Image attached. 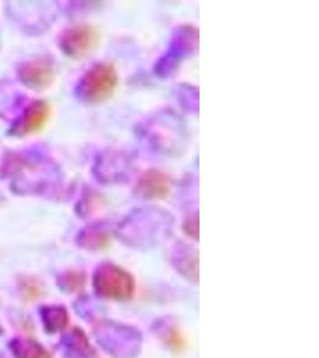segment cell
Returning <instances> with one entry per match:
<instances>
[{
    "mask_svg": "<svg viewBox=\"0 0 319 358\" xmlns=\"http://www.w3.org/2000/svg\"><path fill=\"white\" fill-rule=\"evenodd\" d=\"M119 86V74L111 62L91 66L76 85V97L86 104H101L111 99Z\"/></svg>",
    "mask_w": 319,
    "mask_h": 358,
    "instance_id": "1",
    "label": "cell"
},
{
    "mask_svg": "<svg viewBox=\"0 0 319 358\" xmlns=\"http://www.w3.org/2000/svg\"><path fill=\"white\" fill-rule=\"evenodd\" d=\"M101 45V31L87 23L72 25L59 37V48L66 57L79 60L89 57Z\"/></svg>",
    "mask_w": 319,
    "mask_h": 358,
    "instance_id": "2",
    "label": "cell"
},
{
    "mask_svg": "<svg viewBox=\"0 0 319 358\" xmlns=\"http://www.w3.org/2000/svg\"><path fill=\"white\" fill-rule=\"evenodd\" d=\"M94 288L106 299L127 300L134 293V280L131 273L118 265H101L94 276Z\"/></svg>",
    "mask_w": 319,
    "mask_h": 358,
    "instance_id": "3",
    "label": "cell"
},
{
    "mask_svg": "<svg viewBox=\"0 0 319 358\" xmlns=\"http://www.w3.org/2000/svg\"><path fill=\"white\" fill-rule=\"evenodd\" d=\"M199 31L192 25H182L172 35L168 52L156 64V73L168 77L176 71L180 62L197 49Z\"/></svg>",
    "mask_w": 319,
    "mask_h": 358,
    "instance_id": "4",
    "label": "cell"
},
{
    "mask_svg": "<svg viewBox=\"0 0 319 358\" xmlns=\"http://www.w3.org/2000/svg\"><path fill=\"white\" fill-rule=\"evenodd\" d=\"M143 131L153 146L165 152L177 148L185 138V128L180 126V118L169 114L148 120Z\"/></svg>",
    "mask_w": 319,
    "mask_h": 358,
    "instance_id": "5",
    "label": "cell"
},
{
    "mask_svg": "<svg viewBox=\"0 0 319 358\" xmlns=\"http://www.w3.org/2000/svg\"><path fill=\"white\" fill-rule=\"evenodd\" d=\"M17 78L27 89L45 91L57 80V69L50 57H37L22 62L17 69Z\"/></svg>",
    "mask_w": 319,
    "mask_h": 358,
    "instance_id": "6",
    "label": "cell"
},
{
    "mask_svg": "<svg viewBox=\"0 0 319 358\" xmlns=\"http://www.w3.org/2000/svg\"><path fill=\"white\" fill-rule=\"evenodd\" d=\"M52 108L43 99H35L25 106L20 116L8 128V135L15 138H24L36 134L45 128L50 121Z\"/></svg>",
    "mask_w": 319,
    "mask_h": 358,
    "instance_id": "7",
    "label": "cell"
},
{
    "mask_svg": "<svg viewBox=\"0 0 319 358\" xmlns=\"http://www.w3.org/2000/svg\"><path fill=\"white\" fill-rule=\"evenodd\" d=\"M171 189V177L156 169H150L141 173L136 183V194L145 200H165L170 195Z\"/></svg>",
    "mask_w": 319,
    "mask_h": 358,
    "instance_id": "8",
    "label": "cell"
},
{
    "mask_svg": "<svg viewBox=\"0 0 319 358\" xmlns=\"http://www.w3.org/2000/svg\"><path fill=\"white\" fill-rule=\"evenodd\" d=\"M129 163L126 157L120 155L119 152H106L101 155L94 164V173L102 182L119 180L126 175Z\"/></svg>",
    "mask_w": 319,
    "mask_h": 358,
    "instance_id": "9",
    "label": "cell"
},
{
    "mask_svg": "<svg viewBox=\"0 0 319 358\" xmlns=\"http://www.w3.org/2000/svg\"><path fill=\"white\" fill-rule=\"evenodd\" d=\"M78 243L87 250H102L111 243V236L103 227L89 226L79 233Z\"/></svg>",
    "mask_w": 319,
    "mask_h": 358,
    "instance_id": "10",
    "label": "cell"
},
{
    "mask_svg": "<svg viewBox=\"0 0 319 358\" xmlns=\"http://www.w3.org/2000/svg\"><path fill=\"white\" fill-rule=\"evenodd\" d=\"M13 351L18 358H50L43 348L34 342H17Z\"/></svg>",
    "mask_w": 319,
    "mask_h": 358,
    "instance_id": "11",
    "label": "cell"
},
{
    "mask_svg": "<svg viewBox=\"0 0 319 358\" xmlns=\"http://www.w3.org/2000/svg\"><path fill=\"white\" fill-rule=\"evenodd\" d=\"M47 317H45V322H47V329L50 331H59L67 324V313L65 310L54 307L48 308Z\"/></svg>",
    "mask_w": 319,
    "mask_h": 358,
    "instance_id": "12",
    "label": "cell"
},
{
    "mask_svg": "<svg viewBox=\"0 0 319 358\" xmlns=\"http://www.w3.org/2000/svg\"><path fill=\"white\" fill-rule=\"evenodd\" d=\"M185 231L189 236H192V238L197 236V234H199V216H197V213L189 215L188 219L185 220Z\"/></svg>",
    "mask_w": 319,
    "mask_h": 358,
    "instance_id": "13",
    "label": "cell"
}]
</instances>
